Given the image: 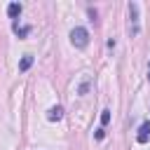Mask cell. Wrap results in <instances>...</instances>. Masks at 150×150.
Returning a JSON list of instances; mask_svg holds the SVG:
<instances>
[{
	"label": "cell",
	"mask_w": 150,
	"mask_h": 150,
	"mask_svg": "<svg viewBox=\"0 0 150 150\" xmlns=\"http://www.w3.org/2000/svg\"><path fill=\"white\" fill-rule=\"evenodd\" d=\"M127 7H129V33H131V38H134V35H138V30H141V28H138V5H136V2H129Z\"/></svg>",
	"instance_id": "cell-2"
},
{
	"label": "cell",
	"mask_w": 150,
	"mask_h": 150,
	"mask_svg": "<svg viewBox=\"0 0 150 150\" xmlns=\"http://www.w3.org/2000/svg\"><path fill=\"white\" fill-rule=\"evenodd\" d=\"M87 89H89V82H82V87H80V94H87Z\"/></svg>",
	"instance_id": "cell-9"
},
{
	"label": "cell",
	"mask_w": 150,
	"mask_h": 150,
	"mask_svg": "<svg viewBox=\"0 0 150 150\" xmlns=\"http://www.w3.org/2000/svg\"><path fill=\"white\" fill-rule=\"evenodd\" d=\"M108 122H110V110L105 108V110H101V127H105Z\"/></svg>",
	"instance_id": "cell-7"
},
{
	"label": "cell",
	"mask_w": 150,
	"mask_h": 150,
	"mask_svg": "<svg viewBox=\"0 0 150 150\" xmlns=\"http://www.w3.org/2000/svg\"><path fill=\"white\" fill-rule=\"evenodd\" d=\"M70 42H73V47L84 49V47L89 45V30H87V28H82V26L73 28V30H70Z\"/></svg>",
	"instance_id": "cell-1"
},
{
	"label": "cell",
	"mask_w": 150,
	"mask_h": 150,
	"mask_svg": "<svg viewBox=\"0 0 150 150\" xmlns=\"http://www.w3.org/2000/svg\"><path fill=\"white\" fill-rule=\"evenodd\" d=\"M61 117H63V108H61V105L49 108V112H47V120H49V122H59Z\"/></svg>",
	"instance_id": "cell-4"
},
{
	"label": "cell",
	"mask_w": 150,
	"mask_h": 150,
	"mask_svg": "<svg viewBox=\"0 0 150 150\" xmlns=\"http://www.w3.org/2000/svg\"><path fill=\"white\" fill-rule=\"evenodd\" d=\"M148 80H150V73H148Z\"/></svg>",
	"instance_id": "cell-10"
},
{
	"label": "cell",
	"mask_w": 150,
	"mask_h": 150,
	"mask_svg": "<svg viewBox=\"0 0 150 150\" xmlns=\"http://www.w3.org/2000/svg\"><path fill=\"white\" fill-rule=\"evenodd\" d=\"M94 138H96V141H103V138H105V131H103V127H98V129L94 131Z\"/></svg>",
	"instance_id": "cell-8"
},
{
	"label": "cell",
	"mask_w": 150,
	"mask_h": 150,
	"mask_svg": "<svg viewBox=\"0 0 150 150\" xmlns=\"http://www.w3.org/2000/svg\"><path fill=\"white\" fill-rule=\"evenodd\" d=\"M148 138H150V120H145L138 127V134H136V141L138 143H148Z\"/></svg>",
	"instance_id": "cell-3"
},
{
	"label": "cell",
	"mask_w": 150,
	"mask_h": 150,
	"mask_svg": "<svg viewBox=\"0 0 150 150\" xmlns=\"http://www.w3.org/2000/svg\"><path fill=\"white\" fill-rule=\"evenodd\" d=\"M21 9H23V7H21L19 2H9V5H7V14H9L12 19H16V16L21 14Z\"/></svg>",
	"instance_id": "cell-6"
},
{
	"label": "cell",
	"mask_w": 150,
	"mask_h": 150,
	"mask_svg": "<svg viewBox=\"0 0 150 150\" xmlns=\"http://www.w3.org/2000/svg\"><path fill=\"white\" fill-rule=\"evenodd\" d=\"M30 66H33V56H30V54H23V56H21V61H19V70H21V73H26Z\"/></svg>",
	"instance_id": "cell-5"
}]
</instances>
